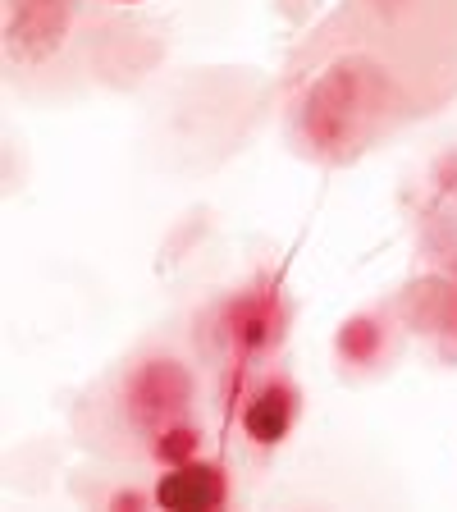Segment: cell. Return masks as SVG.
I'll return each instance as SVG.
<instances>
[{"label": "cell", "mask_w": 457, "mask_h": 512, "mask_svg": "<svg viewBox=\"0 0 457 512\" xmlns=\"http://www.w3.org/2000/svg\"><path fill=\"white\" fill-rule=\"evenodd\" d=\"M224 494L229 485L215 462H183V467L165 471V480L156 485L160 508H220Z\"/></svg>", "instance_id": "cell-1"}, {"label": "cell", "mask_w": 457, "mask_h": 512, "mask_svg": "<svg viewBox=\"0 0 457 512\" xmlns=\"http://www.w3.org/2000/svg\"><path fill=\"white\" fill-rule=\"evenodd\" d=\"M288 421H293V403H288L284 384H266L243 412V426L256 444H279L288 435Z\"/></svg>", "instance_id": "cell-2"}]
</instances>
